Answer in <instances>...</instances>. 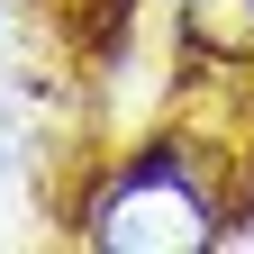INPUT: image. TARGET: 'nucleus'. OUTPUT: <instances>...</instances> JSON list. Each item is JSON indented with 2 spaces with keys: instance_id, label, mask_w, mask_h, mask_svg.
Returning a JSON list of instances; mask_svg holds the SVG:
<instances>
[{
  "instance_id": "2",
  "label": "nucleus",
  "mask_w": 254,
  "mask_h": 254,
  "mask_svg": "<svg viewBox=\"0 0 254 254\" xmlns=\"http://www.w3.org/2000/svg\"><path fill=\"white\" fill-rule=\"evenodd\" d=\"M190 37L218 55H254V0H190Z\"/></svg>"
},
{
  "instance_id": "3",
  "label": "nucleus",
  "mask_w": 254,
  "mask_h": 254,
  "mask_svg": "<svg viewBox=\"0 0 254 254\" xmlns=\"http://www.w3.org/2000/svg\"><path fill=\"white\" fill-rule=\"evenodd\" d=\"M0 164H9V109H0Z\"/></svg>"
},
{
  "instance_id": "1",
  "label": "nucleus",
  "mask_w": 254,
  "mask_h": 254,
  "mask_svg": "<svg viewBox=\"0 0 254 254\" xmlns=\"http://www.w3.org/2000/svg\"><path fill=\"white\" fill-rule=\"evenodd\" d=\"M91 236L118 245V254H190V245H209V200L190 190L182 173H136V182H118L100 218H91Z\"/></svg>"
}]
</instances>
